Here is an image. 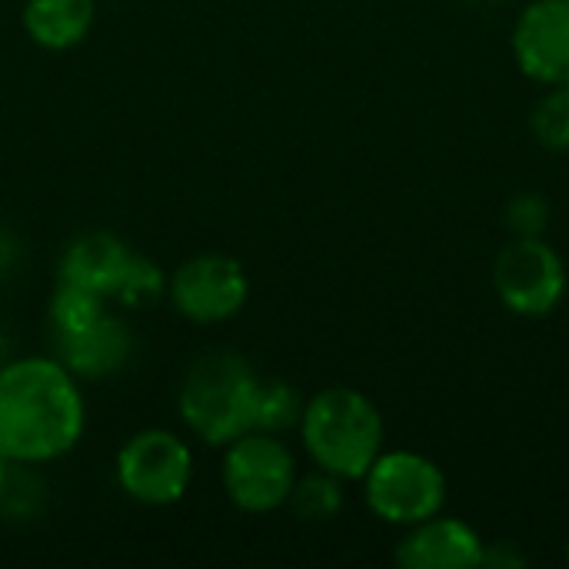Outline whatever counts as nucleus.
<instances>
[{
  "mask_svg": "<svg viewBox=\"0 0 569 569\" xmlns=\"http://www.w3.org/2000/svg\"><path fill=\"white\" fill-rule=\"evenodd\" d=\"M130 257H133V250L117 233L93 230V233H83V237L67 243V250L60 257L57 280L93 290V293L110 300L123 267L130 263Z\"/></svg>",
  "mask_w": 569,
  "mask_h": 569,
  "instance_id": "obj_12",
  "label": "nucleus"
},
{
  "mask_svg": "<svg viewBox=\"0 0 569 569\" xmlns=\"http://www.w3.org/2000/svg\"><path fill=\"white\" fill-rule=\"evenodd\" d=\"M367 510L397 530H407L427 517L447 510V473L443 467L417 450H380L370 470L360 477Z\"/></svg>",
  "mask_w": 569,
  "mask_h": 569,
  "instance_id": "obj_4",
  "label": "nucleus"
},
{
  "mask_svg": "<svg viewBox=\"0 0 569 569\" xmlns=\"http://www.w3.org/2000/svg\"><path fill=\"white\" fill-rule=\"evenodd\" d=\"M57 347V360L77 377V380H103L120 373L130 357H133V337L130 327L113 317L110 310L87 327L83 333H70V337H53Z\"/></svg>",
  "mask_w": 569,
  "mask_h": 569,
  "instance_id": "obj_11",
  "label": "nucleus"
},
{
  "mask_svg": "<svg viewBox=\"0 0 569 569\" xmlns=\"http://www.w3.org/2000/svg\"><path fill=\"white\" fill-rule=\"evenodd\" d=\"M193 473V447L180 433L163 427L130 433L113 460V477L123 497L153 510L180 503L190 493Z\"/></svg>",
  "mask_w": 569,
  "mask_h": 569,
  "instance_id": "obj_5",
  "label": "nucleus"
},
{
  "mask_svg": "<svg viewBox=\"0 0 569 569\" xmlns=\"http://www.w3.org/2000/svg\"><path fill=\"white\" fill-rule=\"evenodd\" d=\"M493 293L523 320L550 317L569 290L567 260L547 237H510L493 257Z\"/></svg>",
  "mask_w": 569,
  "mask_h": 569,
  "instance_id": "obj_7",
  "label": "nucleus"
},
{
  "mask_svg": "<svg viewBox=\"0 0 569 569\" xmlns=\"http://www.w3.org/2000/svg\"><path fill=\"white\" fill-rule=\"evenodd\" d=\"M550 200L540 190H520L507 200L503 223L510 237H547L550 227Z\"/></svg>",
  "mask_w": 569,
  "mask_h": 569,
  "instance_id": "obj_19",
  "label": "nucleus"
},
{
  "mask_svg": "<svg viewBox=\"0 0 569 569\" xmlns=\"http://www.w3.org/2000/svg\"><path fill=\"white\" fill-rule=\"evenodd\" d=\"M510 50L527 80L540 87L569 80V0H530L513 20Z\"/></svg>",
  "mask_w": 569,
  "mask_h": 569,
  "instance_id": "obj_9",
  "label": "nucleus"
},
{
  "mask_svg": "<svg viewBox=\"0 0 569 569\" xmlns=\"http://www.w3.org/2000/svg\"><path fill=\"white\" fill-rule=\"evenodd\" d=\"M87 430L80 380L57 357L0 363V457L40 467L77 450Z\"/></svg>",
  "mask_w": 569,
  "mask_h": 569,
  "instance_id": "obj_1",
  "label": "nucleus"
},
{
  "mask_svg": "<svg viewBox=\"0 0 569 569\" xmlns=\"http://www.w3.org/2000/svg\"><path fill=\"white\" fill-rule=\"evenodd\" d=\"M487 540L460 517H427L407 527L393 547V560L403 569H480Z\"/></svg>",
  "mask_w": 569,
  "mask_h": 569,
  "instance_id": "obj_10",
  "label": "nucleus"
},
{
  "mask_svg": "<svg viewBox=\"0 0 569 569\" xmlns=\"http://www.w3.org/2000/svg\"><path fill=\"white\" fill-rule=\"evenodd\" d=\"M297 433L307 460L347 483H360L387 447V420L357 387H327L313 393L303 403Z\"/></svg>",
  "mask_w": 569,
  "mask_h": 569,
  "instance_id": "obj_2",
  "label": "nucleus"
},
{
  "mask_svg": "<svg viewBox=\"0 0 569 569\" xmlns=\"http://www.w3.org/2000/svg\"><path fill=\"white\" fill-rule=\"evenodd\" d=\"M530 130L543 150L569 153V80L543 87V97L530 113Z\"/></svg>",
  "mask_w": 569,
  "mask_h": 569,
  "instance_id": "obj_17",
  "label": "nucleus"
},
{
  "mask_svg": "<svg viewBox=\"0 0 569 569\" xmlns=\"http://www.w3.org/2000/svg\"><path fill=\"white\" fill-rule=\"evenodd\" d=\"M563 557H567V563H569V540H567V550H563Z\"/></svg>",
  "mask_w": 569,
  "mask_h": 569,
  "instance_id": "obj_23",
  "label": "nucleus"
},
{
  "mask_svg": "<svg viewBox=\"0 0 569 569\" xmlns=\"http://www.w3.org/2000/svg\"><path fill=\"white\" fill-rule=\"evenodd\" d=\"M297 477V453L277 433L250 430L223 447L220 483L230 507H237L240 513L267 517L283 510Z\"/></svg>",
  "mask_w": 569,
  "mask_h": 569,
  "instance_id": "obj_6",
  "label": "nucleus"
},
{
  "mask_svg": "<svg viewBox=\"0 0 569 569\" xmlns=\"http://www.w3.org/2000/svg\"><path fill=\"white\" fill-rule=\"evenodd\" d=\"M103 313H107V297L57 280V290H53V297H50V327H53V337L83 333V330L93 327Z\"/></svg>",
  "mask_w": 569,
  "mask_h": 569,
  "instance_id": "obj_15",
  "label": "nucleus"
},
{
  "mask_svg": "<svg viewBox=\"0 0 569 569\" xmlns=\"http://www.w3.org/2000/svg\"><path fill=\"white\" fill-rule=\"evenodd\" d=\"M160 293H167V277H163V270H160L153 260L133 253L130 263L123 267V273H120V280H117L110 300L120 303V307H127V310H137V307L153 303Z\"/></svg>",
  "mask_w": 569,
  "mask_h": 569,
  "instance_id": "obj_18",
  "label": "nucleus"
},
{
  "mask_svg": "<svg viewBox=\"0 0 569 569\" xmlns=\"http://www.w3.org/2000/svg\"><path fill=\"white\" fill-rule=\"evenodd\" d=\"M13 260H17V240L0 227V277L13 267Z\"/></svg>",
  "mask_w": 569,
  "mask_h": 569,
  "instance_id": "obj_21",
  "label": "nucleus"
},
{
  "mask_svg": "<svg viewBox=\"0 0 569 569\" xmlns=\"http://www.w3.org/2000/svg\"><path fill=\"white\" fill-rule=\"evenodd\" d=\"M347 480L327 473V470H310V473H300L293 490H290V513L303 523H330L343 513V503H347Z\"/></svg>",
  "mask_w": 569,
  "mask_h": 569,
  "instance_id": "obj_14",
  "label": "nucleus"
},
{
  "mask_svg": "<svg viewBox=\"0 0 569 569\" xmlns=\"http://www.w3.org/2000/svg\"><path fill=\"white\" fill-rule=\"evenodd\" d=\"M530 560L523 557V550L510 540H500V543H487V557H483V567L493 569H520L527 567Z\"/></svg>",
  "mask_w": 569,
  "mask_h": 569,
  "instance_id": "obj_20",
  "label": "nucleus"
},
{
  "mask_svg": "<svg viewBox=\"0 0 569 569\" xmlns=\"http://www.w3.org/2000/svg\"><path fill=\"white\" fill-rule=\"evenodd\" d=\"M303 403H307V400L300 397V390H297L293 383H287V380H260L253 430L287 437L290 430L300 427Z\"/></svg>",
  "mask_w": 569,
  "mask_h": 569,
  "instance_id": "obj_16",
  "label": "nucleus"
},
{
  "mask_svg": "<svg viewBox=\"0 0 569 569\" xmlns=\"http://www.w3.org/2000/svg\"><path fill=\"white\" fill-rule=\"evenodd\" d=\"M260 377L233 350L200 353L177 393V410L183 427L207 447H227L253 430Z\"/></svg>",
  "mask_w": 569,
  "mask_h": 569,
  "instance_id": "obj_3",
  "label": "nucleus"
},
{
  "mask_svg": "<svg viewBox=\"0 0 569 569\" xmlns=\"http://www.w3.org/2000/svg\"><path fill=\"white\" fill-rule=\"evenodd\" d=\"M10 473H13V463L7 457H0V500L7 493V483H10Z\"/></svg>",
  "mask_w": 569,
  "mask_h": 569,
  "instance_id": "obj_22",
  "label": "nucleus"
},
{
  "mask_svg": "<svg viewBox=\"0 0 569 569\" xmlns=\"http://www.w3.org/2000/svg\"><path fill=\"white\" fill-rule=\"evenodd\" d=\"M97 20V0H23L20 23L27 37L50 53L80 47Z\"/></svg>",
  "mask_w": 569,
  "mask_h": 569,
  "instance_id": "obj_13",
  "label": "nucleus"
},
{
  "mask_svg": "<svg viewBox=\"0 0 569 569\" xmlns=\"http://www.w3.org/2000/svg\"><path fill=\"white\" fill-rule=\"evenodd\" d=\"M167 297L183 320L197 327H217L247 307L250 277L237 257L197 253L167 277Z\"/></svg>",
  "mask_w": 569,
  "mask_h": 569,
  "instance_id": "obj_8",
  "label": "nucleus"
}]
</instances>
